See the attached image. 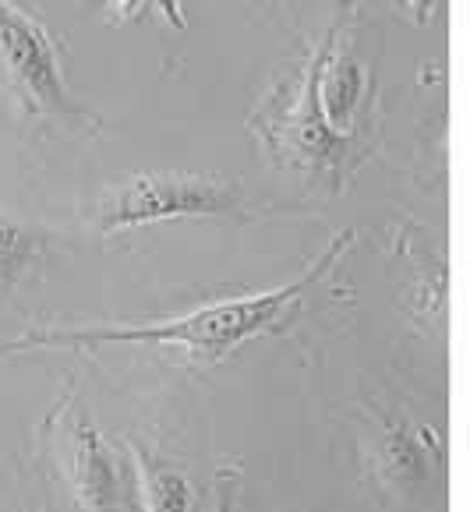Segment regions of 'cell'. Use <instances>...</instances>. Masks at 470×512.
I'll use <instances>...</instances> for the list:
<instances>
[{"label":"cell","mask_w":470,"mask_h":512,"mask_svg":"<svg viewBox=\"0 0 470 512\" xmlns=\"http://www.w3.org/2000/svg\"><path fill=\"white\" fill-rule=\"evenodd\" d=\"M354 234L343 230L340 237L329 241L308 269L287 287L262 290V294H241L227 301H209L195 311H184L177 318H160V322H138V325H57V329H29L22 336L0 343V357L22 354V350H46V347H110V343H156V347H181L191 357L220 361L234 354L248 339L276 329L290 311L297 308L308 287H315L343 258Z\"/></svg>","instance_id":"6da1fadb"},{"label":"cell","mask_w":470,"mask_h":512,"mask_svg":"<svg viewBox=\"0 0 470 512\" xmlns=\"http://www.w3.org/2000/svg\"><path fill=\"white\" fill-rule=\"evenodd\" d=\"M244 198L234 181L188 170H145L131 174L99 202V230L124 234L181 216H241Z\"/></svg>","instance_id":"7a4b0ae2"},{"label":"cell","mask_w":470,"mask_h":512,"mask_svg":"<svg viewBox=\"0 0 470 512\" xmlns=\"http://www.w3.org/2000/svg\"><path fill=\"white\" fill-rule=\"evenodd\" d=\"M0 82L18 92L22 103H29L32 110L85 117V110L71 99L61 78L54 39L11 0H0Z\"/></svg>","instance_id":"3957f363"},{"label":"cell","mask_w":470,"mask_h":512,"mask_svg":"<svg viewBox=\"0 0 470 512\" xmlns=\"http://www.w3.org/2000/svg\"><path fill=\"white\" fill-rule=\"evenodd\" d=\"M64 477L82 512H138V481L85 414H75L64 438Z\"/></svg>","instance_id":"277c9868"},{"label":"cell","mask_w":470,"mask_h":512,"mask_svg":"<svg viewBox=\"0 0 470 512\" xmlns=\"http://www.w3.org/2000/svg\"><path fill=\"white\" fill-rule=\"evenodd\" d=\"M128 452L135 463L138 498L145 512H195V488L181 467L135 442H128Z\"/></svg>","instance_id":"5b68a950"},{"label":"cell","mask_w":470,"mask_h":512,"mask_svg":"<svg viewBox=\"0 0 470 512\" xmlns=\"http://www.w3.org/2000/svg\"><path fill=\"white\" fill-rule=\"evenodd\" d=\"M375 477L389 488H414L425 481L428 456H425V435L410 431L407 424H386L372 452Z\"/></svg>","instance_id":"8992f818"},{"label":"cell","mask_w":470,"mask_h":512,"mask_svg":"<svg viewBox=\"0 0 470 512\" xmlns=\"http://www.w3.org/2000/svg\"><path fill=\"white\" fill-rule=\"evenodd\" d=\"M46 248H50V241L43 230L0 212V283H18L32 265L43 262Z\"/></svg>","instance_id":"52a82bcc"},{"label":"cell","mask_w":470,"mask_h":512,"mask_svg":"<svg viewBox=\"0 0 470 512\" xmlns=\"http://www.w3.org/2000/svg\"><path fill=\"white\" fill-rule=\"evenodd\" d=\"M103 4H107V22H114V25L138 22V18H145L152 8L170 15V22H174L177 29L184 25L181 4H177V0H103Z\"/></svg>","instance_id":"ba28073f"},{"label":"cell","mask_w":470,"mask_h":512,"mask_svg":"<svg viewBox=\"0 0 470 512\" xmlns=\"http://www.w3.org/2000/svg\"><path fill=\"white\" fill-rule=\"evenodd\" d=\"M216 512H234V477L220 474V488H216Z\"/></svg>","instance_id":"9c48e42d"},{"label":"cell","mask_w":470,"mask_h":512,"mask_svg":"<svg viewBox=\"0 0 470 512\" xmlns=\"http://www.w3.org/2000/svg\"><path fill=\"white\" fill-rule=\"evenodd\" d=\"M410 4H414V0H410Z\"/></svg>","instance_id":"30bf717a"}]
</instances>
